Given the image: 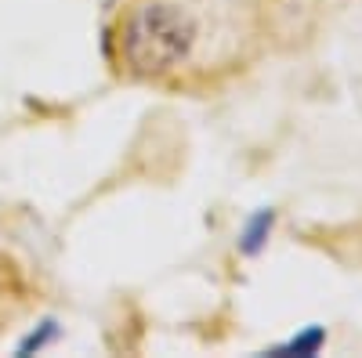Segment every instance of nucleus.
Masks as SVG:
<instances>
[{"instance_id": "3", "label": "nucleus", "mask_w": 362, "mask_h": 358, "mask_svg": "<svg viewBox=\"0 0 362 358\" xmlns=\"http://www.w3.org/2000/svg\"><path fill=\"white\" fill-rule=\"evenodd\" d=\"M272 221H276V217H272V210H261V214L250 221V228L243 232V250H247V253H257V250L264 246V239H268V232H272Z\"/></svg>"}, {"instance_id": "1", "label": "nucleus", "mask_w": 362, "mask_h": 358, "mask_svg": "<svg viewBox=\"0 0 362 358\" xmlns=\"http://www.w3.org/2000/svg\"><path fill=\"white\" fill-rule=\"evenodd\" d=\"M124 62L141 76L189 66L203 44V22L185 0H145L124 22Z\"/></svg>"}, {"instance_id": "2", "label": "nucleus", "mask_w": 362, "mask_h": 358, "mask_svg": "<svg viewBox=\"0 0 362 358\" xmlns=\"http://www.w3.org/2000/svg\"><path fill=\"white\" fill-rule=\"evenodd\" d=\"M322 340H326V333L319 330V326H308V333H305V337H293L290 344L276 347L272 354H315V351L322 347Z\"/></svg>"}]
</instances>
